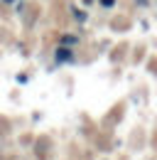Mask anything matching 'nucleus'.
Returning <instances> with one entry per match:
<instances>
[{"instance_id": "f257e3e1", "label": "nucleus", "mask_w": 157, "mask_h": 160, "mask_svg": "<svg viewBox=\"0 0 157 160\" xmlns=\"http://www.w3.org/2000/svg\"><path fill=\"white\" fill-rule=\"evenodd\" d=\"M74 59V54L66 49V47H59L57 49V62H71Z\"/></svg>"}, {"instance_id": "f03ea898", "label": "nucleus", "mask_w": 157, "mask_h": 160, "mask_svg": "<svg viewBox=\"0 0 157 160\" xmlns=\"http://www.w3.org/2000/svg\"><path fill=\"white\" fill-rule=\"evenodd\" d=\"M61 42H64V44H74V42H76V37H69V35H66Z\"/></svg>"}, {"instance_id": "7ed1b4c3", "label": "nucleus", "mask_w": 157, "mask_h": 160, "mask_svg": "<svg viewBox=\"0 0 157 160\" xmlns=\"http://www.w3.org/2000/svg\"><path fill=\"white\" fill-rule=\"evenodd\" d=\"M101 2H103V5H106V8H111V5H113V2H116V0H101Z\"/></svg>"}]
</instances>
